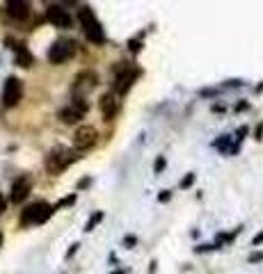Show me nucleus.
I'll use <instances>...</instances> for the list:
<instances>
[{
    "label": "nucleus",
    "mask_w": 263,
    "mask_h": 274,
    "mask_svg": "<svg viewBox=\"0 0 263 274\" xmlns=\"http://www.w3.org/2000/svg\"><path fill=\"white\" fill-rule=\"evenodd\" d=\"M46 16H48V21L53 23L55 27H62V30H64V27H71V16L62 5H48Z\"/></svg>",
    "instance_id": "obj_10"
},
{
    "label": "nucleus",
    "mask_w": 263,
    "mask_h": 274,
    "mask_svg": "<svg viewBox=\"0 0 263 274\" xmlns=\"http://www.w3.org/2000/svg\"><path fill=\"white\" fill-rule=\"evenodd\" d=\"M71 55H74V41H69V39H58L48 50V59L53 64H62Z\"/></svg>",
    "instance_id": "obj_7"
},
{
    "label": "nucleus",
    "mask_w": 263,
    "mask_h": 274,
    "mask_svg": "<svg viewBox=\"0 0 263 274\" xmlns=\"http://www.w3.org/2000/svg\"><path fill=\"white\" fill-rule=\"evenodd\" d=\"M138 75H140V71L133 69V66H119L117 69V75H114V91L117 94H126V91L133 87V82L138 80Z\"/></svg>",
    "instance_id": "obj_4"
},
{
    "label": "nucleus",
    "mask_w": 263,
    "mask_h": 274,
    "mask_svg": "<svg viewBox=\"0 0 263 274\" xmlns=\"http://www.w3.org/2000/svg\"><path fill=\"white\" fill-rule=\"evenodd\" d=\"M192 181H194V174H188V176L181 181V188H190V185H192Z\"/></svg>",
    "instance_id": "obj_17"
},
{
    "label": "nucleus",
    "mask_w": 263,
    "mask_h": 274,
    "mask_svg": "<svg viewBox=\"0 0 263 274\" xmlns=\"http://www.w3.org/2000/svg\"><path fill=\"white\" fill-rule=\"evenodd\" d=\"M2 210H5V197L0 194V215H2Z\"/></svg>",
    "instance_id": "obj_23"
},
{
    "label": "nucleus",
    "mask_w": 263,
    "mask_h": 274,
    "mask_svg": "<svg viewBox=\"0 0 263 274\" xmlns=\"http://www.w3.org/2000/svg\"><path fill=\"white\" fill-rule=\"evenodd\" d=\"M256 261H263V254L261 252H256V254H252V256H250V263H256Z\"/></svg>",
    "instance_id": "obj_20"
},
{
    "label": "nucleus",
    "mask_w": 263,
    "mask_h": 274,
    "mask_svg": "<svg viewBox=\"0 0 263 274\" xmlns=\"http://www.w3.org/2000/svg\"><path fill=\"white\" fill-rule=\"evenodd\" d=\"M23 96V82L18 78H7L5 80V87H2V105L12 108V105H16Z\"/></svg>",
    "instance_id": "obj_6"
},
{
    "label": "nucleus",
    "mask_w": 263,
    "mask_h": 274,
    "mask_svg": "<svg viewBox=\"0 0 263 274\" xmlns=\"http://www.w3.org/2000/svg\"><path fill=\"white\" fill-rule=\"evenodd\" d=\"M7 14L14 21H28L30 18V5L23 2V0H10L7 2Z\"/></svg>",
    "instance_id": "obj_12"
},
{
    "label": "nucleus",
    "mask_w": 263,
    "mask_h": 274,
    "mask_svg": "<svg viewBox=\"0 0 263 274\" xmlns=\"http://www.w3.org/2000/svg\"><path fill=\"white\" fill-rule=\"evenodd\" d=\"M160 201H170V192H162L160 194Z\"/></svg>",
    "instance_id": "obj_26"
},
{
    "label": "nucleus",
    "mask_w": 263,
    "mask_h": 274,
    "mask_svg": "<svg viewBox=\"0 0 263 274\" xmlns=\"http://www.w3.org/2000/svg\"><path fill=\"white\" fill-rule=\"evenodd\" d=\"M16 64H21V66L34 64V57H32L30 53H28L26 46H16Z\"/></svg>",
    "instance_id": "obj_14"
},
{
    "label": "nucleus",
    "mask_w": 263,
    "mask_h": 274,
    "mask_svg": "<svg viewBox=\"0 0 263 274\" xmlns=\"http://www.w3.org/2000/svg\"><path fill=\"white\" fill-rule=\"evenodd\" d=\"M96 87V75L94 73H80L78 78H76V85H74V91H76V96H80V91H90Z\"/></svg>",
    "instance_id": "obj_13"
},
{
    "label": "nucleus",
    "mask_w": 263,
    "mask_h": 274,
    "mask_svg": "<svg viewBox=\"0 0 263 274\" xmlns=\"http://www.w3.org/2000/svg\"><path fill=\"white\" fill-rule=\"evenodd\" d=\"M76 160H78V156H76L74 151H69V149H53L48 156H46V160H44V167H46L50 174H60V172H64L69 165H74Z\"/></svg>",
    "instance_id": "obj_1"
},
{
    "label": "nucleus",
    "mask_w": 263,
    "mask_h": 274,
    "mask_svg": "<svg viewBox=\"0 0 263 274\" xmlns=\"http://www.w3.org/2000/svg\"><path fill=\"white\" fill-rule=\"evenodd\" d=\"M160 169H165V158H158V160L154 162V172H160Z\"/></svg>",
    "instance_id": "obj_19"
},
{
    "label": "nucleus",
    "mask_w": 263,
    "mask_h": 274,
    "mask_svg": "<svg viewBox=\"0 0 263 274\" xmlns=\"http://www.w3.org/2000/svg\"><path fill=\"white\" fill-rule=\"evenodd\" d=\"M78 18H80V25H82V30H85V37L94 43H103L106 34H103V27H101V23L96 21L94 11H92L90 7H82V9L78 11Z\"/></svg>",
    "instance_id": "obj_2"
},
{
    "label": "nucleus",
    "mask_w": 263,
    "mask_h": 274,
    "mask_svg": "<svg viewBox=\"0 0 263 274\" xmlns=\"http://www.w3.org/2000/svg\"><path fill=\"white\" fill-rule=\"evenodd\" d=\"M103 217H106V215H103L101 210H98V213H94V215L90 217V222H87V224H85V231H92V229H94V226H96L98 222L103 220Z\"/></svg>",
    "instance_id": "obj_15"
},
{
    "label": "nucleus",
    "mask_w": 263,
    "mask_h": 274,
    "mask_svg": "<svg viewBox=\"0 0 263 274\" xmlns=\"http://www.w3.org/2000/svg\"><path fill=\"white\" fill-rule=\"evenodd\" d=\"M96 140H98V133L92 128V126H80L74 135V146L78 151H87L96 144Z\"/></svg>",
    "instance_id": "obj_8"
},
{
    "label": "nucleus",
    "mask_w": 263,
    "mask_h": 274,
    "mask_svg": "<svg viewBox=\"0 0 263 274\" xmlns=\"http://www.w3.org/2000/svg\"><path fill=\"white\" fill-rule=\"evenodd\" d=\"M229 140H231L229 135H224L222 140H218V142H215V146H218V149H222V151H226V144H229Z\"/></svg>",
    "instance_id": "obj_16"
},
{
    "label": "nucleus",
    "mask_w": 263,
    "mask_h": 274,
    "mask_svg": "<svg viewBox=\"0 0 263 274\" xmlns=\"http://www.w3.org/2000/svg\"><path fill=\"white\" fill-rule=\"evenodd\" d=\"M112 274H124V272H122V270H117V272H112Z\"/></svg>",
    "instance_id": "obj_27"
},
{
    "label": "nucleus",
    "mask_w": 263,
    "mask_h": 274,
    "mask_svg": "<svg viewBox=\"0 0 263 274\" xmlns=\"http://www.w3.org/2000/svg\"><path fill=\"white\" fill-rule=\"evenodd\" d=\"M261 242H263V231H261V233H258V236H254L252 245H254V247H256V245H261Z\"/></svg>",
    "instance_id": "obj_21"
},
{
    "label": "nucleus",
    "mask_w": 263,
    "mask_h": 274,
    "mask_svg": "<svg viewBox=\"0 0 263 274\" xmlns=\"http://www.w3.org/2000/svg\"><path fill=\"white\" fill-rule=\"evenodd\" d=\"M85 185H90V178H82V181L78 183V188H85Z\"/></svg>",
    "instance_id": "obj_24"
},
{
    "label": "nucleus",
    "mask_w": 263,
    "mask_h": 274,
    "mask_svg": "<svg viewBox=\"0 0 263 274\" xmlns=\"http://www.w3.org/2000/svg\"><path fill=\"white\" fill-rule=\"evenodd\" d=\"M130 50H133V53H138V50H140V41H130Z\"/></svg>",
    "instance_id": "obj_22"
},
{
    "label": "nucleus",
    "mask_w": 263,
    "mask_h": 274,
    "mask_svg": "<svg viewBox=\"0 0 263 274\" xmlns=\"http://www.w3.org/2000/svg\"><path fill=\"white\" fill-rule=\"evenodd\" d=\"M0 245H2V233H0Z\"/></svg>",
    "instance_id": "obj_28"
},
{
    "label": "nucleus",
    "mask_w": 263,
    "mask_h": 274,
    "mask_svg": "<svg viewBox=\"0 0 263 274\" xmlns=\"http://www.w3.org/2000/svg\"><path fill=\"white\" fill-rule=\"evenodd\" d=\"M85 112L87 110H82L80 105H76V103H71V105H66V108H62L60 110V121H62V124H78V121H80L82 117H85Z\"/></svg>",
    "instance_id": "obj_11"
},
{
    "label": "nucleus",
    "mask_w": 263,
    "mask_h": 274,
    "mask_svg": "<svg viewBox=\"0 0 263 274\" xmlns=\"http://www.w3.org/2000/svg\"><path fill=\"white\" fill-rule=\"evenodd\" d=\"M53 206L44 204V201H37L32 206H26L21 210V226H30V224H44V222L48 220L53 215Z\"/></svg>",
    "instance_id": "obj_3"
},
{
    "label": "nucleus",
    "mask_w": 263,
    "mask_h": 274,
    "mask_svg": "<svg viewBox=\"0 0 263 274\" xmlns=\"http://www.w3.org/2000/svg\"><path fill=\"white\" fill-rule=\"evenodd\" d=\"M98 108H101V114L106 121H112V119H117L119 110H122V101H119V94L117 91H108V94H103L101 101H98Z\"/></svg>",
    "instance_id": "obj_5"
},
{
    "label": "nucleus",
    "mask_w": 263,
    "mask_h": 274,
    "mask_svg": "<svg viewBox=\"0 0 263 274\" xmlns=\"http://www.w3.org/2000/svg\"><path fill=\"white\" fill-rule=\"evenodd\" d=\"M261 133H263V124L258 126V128H256V133H254V135H256V140H261Z\"/></svg>",
    "instance_id": "obj_25"
},
{
    "label": "nucleus",
    "mask_w": 263,
    "mask_h": 274,
    "mask_svg": "<svg viewBox=\"0 0 263 274\" xmlns=\"http://www.w3.org/2000/svg\"><path fill=\"white\" fill-rule=\"evenodd\" d=\"M74 201H76V197H74V194H71V197H64V199L60 201V204L55 206V208H62V206H69V204H74Z\"/></svg>",
    "instance_id": "obj_18"
},
{
    "label": "nucleus",
    "mask_w": 263,
    "mask_h": 274,
    "mask_svg": "<svg viewBox=\"0 0 263 274\" xmlns=\"http://www.w3.org/2000/svg\"><path fill=\"white\" fill-rule=\"evenodd\" d=\"M30 188H32V181H30V176H18L14 178V183H12V194L10 199L12 204H21V201L28 199V194H30Z\"/></svg>",
    "instance_id": "obj_9"
}]
</instances>
